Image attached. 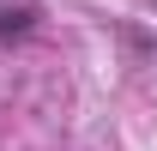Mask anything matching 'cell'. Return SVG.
Returning <instances> with one entry per match:
<instances>
[{
	"instance_id": "6da1fadb",
	"label": "cell",
	"mask_w": 157,
	"mask_h": 151,
	"mask_svg": "<svg viewBox=\"0 0 157 151\" xmlns=\"http://www.w3.org/2000/svg\"><path fill=\"white\" fill-rule=\"evenodd\" d=\"M36 18H42V6H30V0H24V6H0V42H6V48L24 42L36 30Z\"/></svg>"
}]
</instances>
